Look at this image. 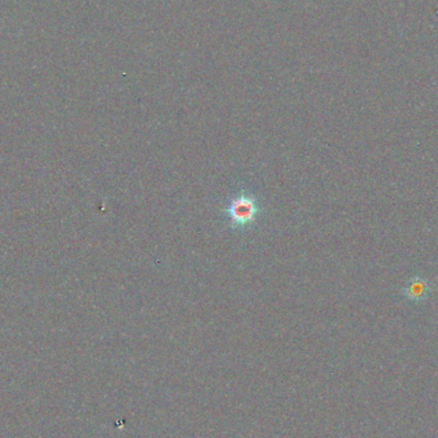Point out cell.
Here are the masks:
<instances>
[{"label":"cell","instance_id":"cell-2","mask_svg":"<svg viewBox=\"0 0 438 438\" xmlns=\"http://www.w3.org/2000/svg\"><path fill=\"white\" fill-rule=\"evenodd\" d=\"M432 282L430 279L423 277V276H414L409 279L405 287L402 288V295L405 296L407 300H410L415 304L423 303L428 299L430 291H432Z\"/></svg>","mask_w":438,"mask_h":438},{"label":"cell","instance_id":"cell-1","mask_svg":"<svg viewBox=\"0 0 438 438\" xmlns=\"http://www.w3.org/2000/svg\"><path fill=\"white\" fill-rule=\"evenodd\" d=\"M263 204L259 196L245 187H241L227 200L224 208L227 227L236 233L253 230L263 215Z\"/></svg>","mask_w":438,"mask_h":438}]
</instances>
